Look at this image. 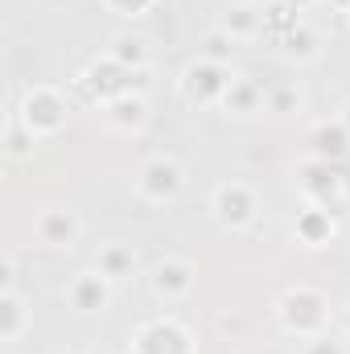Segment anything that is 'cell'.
Instances as JSON below:
<instances>
[{"mask_svg": "<svg viewBox=\"0 0 350 354\" xmlns=\"http://www.w3.org/2000/svg\"><path fill=\"white\" fill-rule=\"evenodd\" d=\"M276 322L293 338H313L330 326V297L313 284H293L276 301Z\"/></svg>", "mask_w": 350, "mask_h": 354, "instance_id": "1", "label": "cell"}, {"mask_svg": "<svg viewBox=\"0 0 350 354\" xmlns=\"http://www.w3.org/2000/svg\"><path fill=\"white\" fill-rule=\"evenodd\" d=\"M149 71H128V66H120L111 54H103V58H95L87 71L75 79V91L87 99V103H111V99H120V95H128V91H140V95H149Z\"/></svg>", "mask_w": 350, "mask_h": 354, "instance_id": "2", "label": "cell"}, {"mask_svg": "<svg viewBox=\"0 0 350 354\" xmlns=\"http://www.w3.org/2000/svg\"><path fill=\"white\" fill-rule=\"evenodd\" d=\"M37 140H50V136H58L62 128H66V120H71V99L62 95L58 87H29L21 95V107L12 111ZM8 115V120H12Z\"/></svg>", "mask_w": 350, "mask_h": 354, "instance_id": "3", "label": "cell"}, {"mask_svg": "<svg viewBox=\"0 0 350 354\" xmlns=\"http://www.w3.org/2000/svg\"><path fill=\"white\" fill-rule=\"evenodd\" d=\"M297 189H301L305 202L326 206L334 214L347 202V177L338 174L334 161H322V157H301V165H297Z\"/></svg>", "mask_w": 350, "mask_h": 354, "instance_id": "4", "label": "cell"}, {"mask_svg": "<svg viewBox=\"0 0 350 354\" xmlns=\"http://www.w3.org/2000/svg\"><path fill=\"white\" fill-rule=\"evenodd\" d=\"M235 83V71L231 66H219V62H206V58H194L181 79H177V91L190 107H219L227 87Z\"/></svg>", "mask_w": 350, "mask_h": 354, "instance_id": "5", "label": "cell"}, {"mask_svg": "<svg viewBox=\"0 0 350 354\" xmlns=\"http://www.w3.org/2000/svg\"><path fill=\"white\" fill-rule=\"evenodd\" d=\"M210 214H214L219 227H227V231H243V227L256 223V214H260V198H256V189H252L248 181H223V185L210 194Z\"/></svg>", "mask_w": 350, "mask_h": 354, "instance_id": "6", "label": "cell"}, {"mask_svg": "<svg viewBox=\"0 0 350 354\" xmlns=\"http://www.w3.org/2000/svg\"><path fill=\"white\" fill-rule=\"evenodd\" d=\"M128 354H198L194 346V334L177 322V317H153L145 322L136 334H132V346Z\"/></svg>", "mask_w": 350, "mask_h": 354, "instance_id": "7", "label": "cell"}, {"mask_svg": "<svg viewBox=\"0 0 350 354\" xmlns=\"http://www.w3.org/2000/svg\"><path fill=\"white\" fill-rule=\"evenodd\" d=\"M181 185H185V169H181V161L169 157V153L149 157L140 165V174H136V189L149 202H174L177 194H181Z\"/></svg>", "mask_w": 350, "mask_h": 354, "instance_id": "8", "label": "cell"}, {"mask_svg": "<svg viewBox=\"0 0 350 354\" xmlns=\"http://www.w3.org/2000/svg\"><path fill=\"white\" fill-rule=\"evenodd\" d=\"M111 276H103L99 268H83V272H75L71 276V284H66V305L75 309V313H83V317H95V313H107V305H111Z\"/></svg>", "mask_w": 350, "mask_h": 354, "instance_id": "9", "label": "cell"}, {"mask_svg": "<svg viewBox=\"0 0 350 354\" xmlns=\"http://www.w3.org/2000/svg\"><path fill=\"white\" fill-rule=\"evenodd\" d=\"M79 235H83V218L71 206H50V210H42L33 218V239L42 248H58L62 252V248H75Z\"/></svg>", "mask_w": 350, "mask_h": 354, "instance_id": "10", "label": "cell"}, {"mask_svg": "<svg viewBox=\"0 0 350 354\" xmlns=\"http://www.w3.org/2000/svg\"><path fill=\"white\" fill-rule=\"evenodd\" d=\"M194 276H198V268L190 264L185 256H165L161 264H153L149 272V288H153V297L157 301H181V297H190V288H194Z\"/></svg>", "mask_w": 350, "mask_h": 354, "instance_id": "11", "label": "cell"}, {"mask_svg": "<svg viewBox=\"0 0 350 354\" xmlns=\"http://www.w3.org/2000/svg\"><path fill=\"white\" fill-rule=\"evenodd\" d=\"M293 235H297V243H305V248H326V243L338 235V214H334V210H326V206L305 202V206L297 210Z\"/></svg>", "mask_w": 350, "mask_h": 354, "instance_id": "12", "label": "cell"}, {"mask_svg": "<svg viewBox=\"0 0 350 354\" xmlns=\"http://www.w3.org/2000/svg\"><path fill=\"white\" fill-rule=\"evenodd\" d=\"M309 157H322V161H334V165H342L350 157V132L338 115L317 120L309 128Z\"/></svg>", "mask_w": 350, "mask_h": 354, "instance_id": "13", "label": "cell"}, {"mask_svg": "<svg viewBox=\"0 0 350 354\" xmlns=\"http://www.w3.org/2000/svg\"><path fill=\"white\" fill-rule=\"evenodd\" d=\"M103 120L116 128V132H140L145 124H149V95H140V91H128V95H120V99H111V103H103Z\"/></svg>", "mask_w": 350, "mask_h": 354, "instance_id": "14", "label": "cell"}, {"mask_svg": "<svg viewBox=\"0 0 350 354\" xmlns=\"http://www.w3.org/2000/svg\"><path fill=\"white\" fill-rule=\"evenodd\" d=\"M29 330V301L17 288L0 292V342H17Z\"/></svg>", "mask_w": 350, "mask_h": 354, "instance_id": "15", "label": "cell"}, {"mask_svg": "<svg viewBox=\"0 0 350 354\" xmlns=\"http://www.w3.org/2000/svg\"><path fill=\"white\" fill-rule=\"evenodd\" d=\"M264 95H268V87H260L256 79H243V75H235V83L227 87V95H223V111H231V115H256L264 107Z\"/></svg>", "mask_w": 350, "mask_h": 354, "instance_id": "16", "label": "cell"}, {"mask_svg": "<svg viewBox=\"0 0 350 354\" xmlns=\"http://www.w3.org/2000/svg\"><path fill=\"white\" fill-rule=\"evenodd\" d=\"M107 54L128 71H149V62H153V50H149V41L140 33H116Z\"/></svg>", "mask_w": 350, "mask_h": 354, "instance_id": "17", "label": "cell"}, {"mask_svg": "<svg viewBox=\"0 0 350 354\" xmlns=\"http://www.w3.org/2000/svg\"><path fill=\"white\" fill-rule=\"evenodd\" d=\"M276 46H280V54H284V58H293V62H309V58H317V54H322V37H317V29H313V25H305V21H301L297 29H288Z\"/></svg>", "mask_w": 350, "mask_h": 354, "instance_id": "18", "label": "cell"}, {"mask_svg": "<svg viewBox=\"0 0 350 354\" xmlns=\"http://www.w3.org/2000/svg\"><path fill=\"white\" fill-rule=\"evenodd\" d=\"M235 41H243V37H256V33H264V8L260 4H235V8H227V17L219 21Z\"/></svg>", "mask_w": 350, "mask_h": 354, "instance_id": "19", "label": "cell"}, {"mask_svg": "<svg viewBox=\"0 0 350 354\" xmlns=\"http://www.w3.org/2000/svg\"><path fill=\"white\" fill-rule=\"evenodd\" d=\"M95 268H99L103 276H111V280H128V276L136 272V252H132V243H107V248L99 252Z\"/></svg>", "mask_w": 350, "mask_h": 354, "instance_id": "20", "label": "cell"}, {"mask_svg": "<svg viewBox=\"0 0 350 354\" xmlns=\"http://www.w3.org/2000/svg\"><path fill=\"white\" fill-rule=\"evenodd\" d=\"M297 25H301V12H297L288 0H276V4L264 8V37H268L272 46H276L288 29H297Z\"/></svg>", "mask_w": 350, "mask_h": 354, "instance_id": "21", "label": "cell"}, {"mask_svg": "<svg viewBox=\"0 0 350 354\" xmlns=\"http://www.w3.org/2000/svg\"><path fill=\"white\" fill-rule=\"evenodd\" d=\"M301 91H297V83H276V87H268V95H264V111H272V115H297L301 111Z\"/></svg>", "mask_w": 350, "mask_h": 354, "instance_id": "22", "label": "cell"}, {"mask_svg": "<svg viewBox=\"0 0 350 354\" xmlns=\"http://www.w3.org/2000/svg\"><path fill=\"white\" fill-rule=\"evenodd\" d=\"M231 54H235V37H231L223 25H214V29L202 37V54H198V58L219 62V66H231Z\"/></svg>", "mask_w": 350, "mask_h": 354, "instance_id": "23", "label": "cell"}, {"mask_svg": "<svg viewBox=\"0 0 350 354\" xmlns=\"http://www.w3.org/2000/svg\"><path fill=\"white\" fill-rule=\"evenodd\" d=\"M33 149H37V136L12 115V120L4 124V153H8V157H29Z\"/></svg>", "mask_w": 350, "mask_h": 354, "instance_id": "24", "label": "cell"}, {"mask_svg": "<svg viewBox=\"0 0 350 354\" xmlns=\"http://www.w3.org/2000/svg\"><path fill=\"white\" fill-rule=\"evenodd\" d=\"M103 8L111 17H124V21H136V17H149L157 8V0H103Z\"/></svg>", "mask_w": 350, "mask_h": 354, "instance_id": "25", "label": "cell"}, {"mask_svg": "<svg viewBox=\"0 0 350 354\" xmlns=\"http://www.w3.org/2000/svg\"><path fill=\"white\" fill-rule=\"evenodd\" d=\"M305 346H301V354H347V346L330 334V330H322V334H313V338H301Z\"/></svg>", "mask_w": 350, "mask_h": 354, "instance_id": "26", "label": "cell"}, {"mask_svg": "<svg viewBox=\"0 0 350 354\" xmlns=\"http://www.w3.org/2000/svg\"><path fill=\"white\" fill-rule=\"evenodd\" d=\"M219 330H223L227 338H243V334H248V322H243L239 313H223V317H219Z\"/></svg>", "mask_w": 350, "mask_h": 354, "instance_id": "27", "label": "cell"}, {"mask_svg": "<svg viewBox=\"0 0 350 354\" xmlns=\"http://www.w3.org/2000/svg\"><path fill=\"white\" fill-rule=\"evenodd\" d=\"M4 288H17V264H12V256L0 260V292Z\"/></svg>", "mask_w": 350, "mask_h": 354, "instance_id": "28", "label": "cell"}, {"mask_svg": "<svg viewBox=\"0 0 350 354\" xmlns=\"http://www.w3.org/2000/svg\"><path fill=\"white\" fill-rule=\"evenodd\" d=\"M338 120L347 124V132H350V99H347V103H342V107H338Z\"/></svg>", "mask_w": 350, "mask_h": 354, "instance_id": "29", "label": "cell"}, {"mask_svg": "<svg viewBox=\"0 0 350 354\" xmlns=\"http://www.w3.org/2000/svg\"><path fill=\"white\" fill-rule=\"evenodd\" d=\"M330 8H338V12H350V0H326Z\"/></svg>", "mask_w": 350, "mask_h": 354, "instance_id": "30", "label": "cell"}, {"mask_svg": "<svg viewBox=\"0 0 350 354\" xmlns=\"http://www.w3.org/2000/svg\"><path fill=\"white\" fill-rule=\"evenodd\" d=\"M342 334H347V338H350V305H347V309H342Z\"/></svg>", "mask_w": 350, "mask_h": 354, "instance_id": "31", "label": "cell"}, {"mask_svg": "<svg viewBox=\"0 0 350 354\" xmlns=\"http://www.w3.org/2000/svg\"><path fill=\"white\" fill-rule=\"evenodd\" d=\"M288 4H293V8H297V12H305V8H309V4H313V0H288Z\"/></svg>", "mask_w": 350, "mask_h": 354, "instance_id": "32", "label": "cell"}, {"mask_svg": "<svg viewBox=\"0 0 350 354\" xmlns=\"http://www.w3.org/2000/svg\"><path fill=\"white\" fill-rule=\"evenodd\" d=\"M83 354H111L107 346H91V351H83Z\"/></svg>", "mask_w": 350, "mask_h": 354, "instance_id": "33", "label": "cell"}, {"mask_svg": "<svg viewBox=\"0 0 350 354\" xmlns=\"http://www.w3.org/2000/svg\"><path fill=\"white\" fill-rule=\"evenodd\" d=\"M248 4H260V8H268V4H276V0H248Z\"/></svg>", "mask_w": 350, "mask_h": 354, "instance_id": "34", "label": "cell"}, {"mask_svg": "<svg viewBox=\"0 0 350 354\" xmlns=\"http://www.w3.org/2000/svg\"><path fill=\"white\" fill-rule=\"evenodd\" d=\"M347 21H350V12H347Z\"/></svg>", "mask_w": 350, "mask_h": 354, "instance_id": "35", "label": "cell"}]
</instances>
